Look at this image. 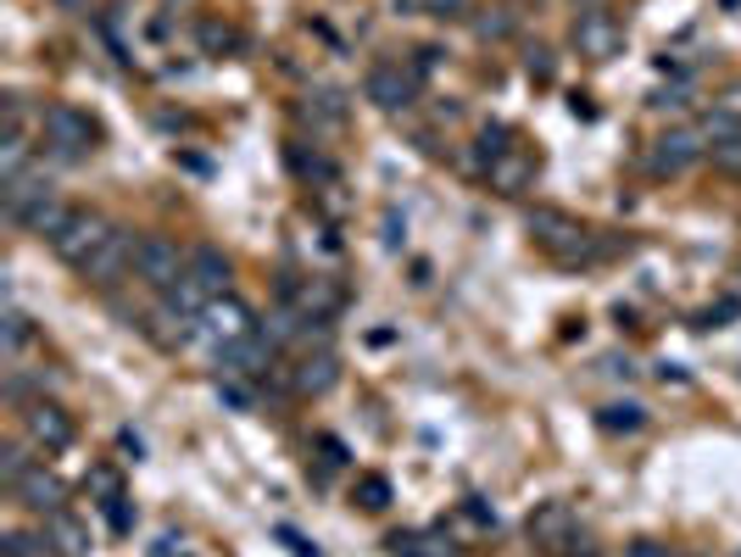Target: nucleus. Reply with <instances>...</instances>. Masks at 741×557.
Here are the masks:
<instances>
[{"label":"nucleus","mask_w":741,"mask_h":557,"mask_svg":"<svg viewBox=\"0 0 741 557\" xmlns=\"http://www.w3.org/2000/svg\"><path fill=\"white\" fill-rule=\"evenodd\" d=\"M134 273H140L151 290H173L178 278L190 273V251H184L178 240H168V235H146L140 251H134Z\"/></svg>","instance_id":"f257e3e1"},{"label":"nucleus","mask_w":741,"mask_h":557,"mask_svg":"<svg viewBox=\"0 0 741 557\" xmlns=\"http://www.w3.org/2000/svg\"><path fill=\"white\" fill-rule=\"evenodd\" d=\"M39 128H45V139H51L62 157H84V151H96V139H101V128L89 123V112H78V107H67V101L45 107Z\"/></svg>","instance_id":"f03ea898"},{"label":"nucleus","mask_w":741,"mask_h":557,"mask_svg":"<svg viewBox=\"0 0 741 557\" xmlns=\"http://www.w3.org/2000/svg\"><path fill=\"white\" fill-rule=\"evenodd\" d=\"M619 45H625V28H619V17L608 7H585L580 12V23H575V51L580 57L608 62V57H619Z\"/></svg>","instance_id":"7ed1b4c3"},{"label":"nucleus","mask_w":741,"mask_h":557,"mask_svg":"<svg viewBox=\"0 0 741 557\" xmlns=\"http://www.w3.org/2000/svg\"><path fill=\"white\" fill-rule=\"evenodd\" d=\"M23 435H28L39 451H67L78 430H73V412H67V407H57V401H28Z\"/></svg>","instance_id":"20e7f679"},{"label":"nucleus","mask_w":741,"mask_h":557,"mask_svg":"<svg viewBox=\"0 0 741 557\" xmlns=\"http://www.w3.org/2000/svg\"><path fill=\"white\" fill-rule=\"evenodd\" d=\"M134 251H140V246H134V235H128V228H112V235H107L96 251H89L84 262H78V273L89 278V285H118V278H123V268L134 262Z\"/></svg>","instance_id":"39448f33"},{"label":"nucleus","mask_w":741,"mask_h":557,"mask_svg":"<svg viewBox=\"0 0 741 557\" xmlns=\"http://www.w3.org/2000/svg\"><path fill=\"white\" fill-rule=\"evenodd\" d=\"M362 89H368V101H374L380 112H396V107L412 101V89H419V73L402 67V62H374V67H368V78H362Z\"/></svg>","instance_id":"423d86ee"},{"label":"nucleus","mask_w":741,"mask_h":557,"mask_svg":"<svg viewBox=\"0 0 741 557\" xmlns=\"http://www.w3.org/2000/svg\"><path fill=\"white\" fill-rule=\"evenodd\" d=\"M107 235H112V223H107L101 212H73V218H67V228L51 240V251H57L62 262H73V268H78V262H84L89 251H96Z\"/></svg>","instance_id":"0eeeda50"},{"label":"nucleus","mask_w":741,"mask_h":557,"mask_svg":"<svg viewBox=\"0 0 741 557\" xmlns=\"http://www.w3.org/2000/svg\"><path fill=\"white\" fill-rule=\"evenodd\" d=\"M703 151H708V134H703V123H686V128H669V134L658 139L653 168H658V173H686L691 162H703Z\"/></svg>","instance_id":"6e6552de"},{"label":"nucleus","mask_w":741,"mask_h":557,"mask_svg":"<svg viewBox=\"0 0 741 557\" xmlns=\"http://www.w3.org/2000/svg\"><path fill=\"white\" fill-rule=\"evenodd\" d=\"M201 323H207V335L218 341V346H229V341H246V335H257V318H251V307L240 301V296H218L207 312H201Z\"/></svg>","instance_id":"1a4fd4ad"},{"label":"nucleus","mask_w":741,"mask_h":557,"mask_svg":"<svg viewBox=\"0 0 741 557\" xmlns=\"http://www.w3.org/2000/svg\"><path fill=\"white\" fill-rule=\"evenodd\" d=\"M12 496L23 502V507H34V513H62V480L57 474H45V469H28L17 485H12Z\"/></svg>","instance_id":"9d476101"},{"label":"nucleus","mask_w":741,"mask_h":557,"mask_svg":"<svg viewBox=\"0 0 741 557\" xmlns=\"http://www.w3.org/2000/svg\"><path fill=\"white\" fill-rule=\"evenodd\" d=\"M45 196H51V184H45V173H34V168H23V173H12L7 178V218L12 223H23Z\"/></svg>","instance_id":"9b49d317"},{"label":"nucleus","mask_w":741,"mask_h":557,"mask_svg":"<svg viewBox=\"0 0 741 557\" xmlns=\"http://www.w3.org/2000/svg\"><path fill=\"white\" fill-rule=\"evenodd\" d=\"M45 541H51L57 557H84L89 552V524L62 507V513H51V524H45Z\"/></svg>","instance_id":"f8f14e48"},{"label":"nucleus","mask_w":741,"mask_h":557,"mask_svg":"<svg viewBox=\"0 0 741 557\" xmlns=\"http://www.w3.org/2000/svg\"><path fill=\"white\" fill-rule=\"evenodd\" d=\"M190 278L218 301V296H229V257L218 251V246H196L190 251Z\"/></svg>","instance_id":"ddd939ff"},{"label":"nucleus","mask_w":741,"mask_h":557,"mask_svg":"<svg viewBox=\"0 0 741 557\" xmlns=\"http://www.w3.org/2000/svg\"><path fill=\"white\" fill-rule=\"evenodd\" d=\"M67 218H73V207H62L57 196H45V201L23 218V228H28V235H39V240H57L62 228H67Z\"/></svg>","instance_id":"4468645a"},{"label":"nucleus","mask_w":741,"mask_h":557,"mask_svg":"<svg viewBox=\"0 0 741 557\" xmlns=\"http://www.w3.org/2000/svg\"><path fill=\"white\" fill-rule=\"evenodd\" d=\"M196 45L207 57H229V51H240V34H235V23H223V17H196Z\"/></svg>","instance_id":"2eb2a0df"},{"label":"nucleus","mask_w":741,"mask_h":557,"mask_svg":"<svg viewBox=\"0 0 741 557\" xmlns=\"http://www.w3.org/2000/svg\"><path fill=\"white\" fill-rule=\"evenodd\" d=\"M335 380H341V368H335L330 351H318V357H307V362L296 368V391H307V396H323Z\"/></svg>","instance_id":"dca6fc26"},{"label":"nucleus","mask_w":741,"mask_h":557,"mask_svg":"<svg viewBox=\"0 0 741 557\" xmlns=\"http://www.w3.org/2000/svg\"><path fill=\"white\" fill-rule=\"evenodd\" d=\"M564 530H569V507H564V502L541 507V513L530 519V535H535L541 546H558V541H564Z\"/></svg>","instance_id":"f3484780"},{"label":"nucleus","mask_w":741,"mask_h":557,"mask_svg":"<svg viewBox=\"0 0 741 557\" xmlns=\"http://www.w3.org/2000/svg\"><path fill=\"white\" fill-rule=\"evenodd\" d=\"M307 117L318 128H341L346 123V96H335V89H318V96H307Z\"/></svg>","instance_id":"a211bd4d"},{"label":"nucleus","mask_w":741,"mask_h":557,"mask_svg":"<svg viewBox=\"0 0 741 557\" xmlns=\"http://www.w3.org/2000/svg\"><path fill=\"white\" fill-rule=\"evenodd\" d=\"M530 173H535V157H496L491 162V184H496V190H519Z\"/></svg>","instance_id":"6ab92c4d"},{"label":"nucleus","mask_w":741,"mask_h":557,"mask_svg":"<svg viewBox=\"0 0 741 557\" xmlns=\"http://www.w3.org/2000/svg\"><path fill=\"white\" fill-rule=\"evenodd\" d=\"M646 424V412L635 407V401H614V407H602V430H625V435H635Z\"/></svg>","instance_id":"aec40b11"},{"label":"nucleus","mask_w":741,"mask_h":557,"mask_svg":"<svg viewBox=\"0 0 741 557\" xmlns=\"http://www.w3.org/2000/svg\"><path fill=\"white\" fill-rule=\"evenodd\" d=\"M34 341V323L23 318V307H7V357H17Z\"/></svg>","instance_id":"412c9836"},{"label":"nucleus","mask_w":741,"mask_h":557,"mask_svg":"<svg viewBox=\"0 0 741 557\" xmlns=\"http://www.w3.org/2000/svg\"><path fill=\"white\" fill-rule=\"evenodd\" d=\"M28 469H34V457H28L23 446H7V451H0V480H7V485H17Z\"/></svg>","instance_id":"4be33fe9"},{"label":"nucleus","mask_w":741,"mask_h":557,"mask_svg":"<svg viewBox=\"0 0 741 557\" xmlns=\"http://www.w3.org/2000/svg\"><path fill=\"white\" fill-rule=\"evenodd\" d=\"M480 157H485V162L507 157V128H502V123H485V128H480Z\"/></svg>","instance_id":"5701e85b"},{"label":"nucleus","mask_w":741,"mask_h":557,"mask_svg":"<svg viewBox=\"0 0 741 557\" xmlns=\"http://www.w3.org/2000/svg\"><path fill=\"white\" fill-rule=\"evenodd\" d=\"M357 496H362V507H374V513H380V507L391 502V485H385L380 474H368V480L357 485Z\"/></svg>","instance_id":"b1692460"},{"label":"nucleus","mask_w":741,"mask_h":557,"mask_svg":"<svg viewBox=\"0 0 741 557\" xmlns=\"http://www.w3.org/2000/svg\"><path fill=\"white\" fill-rule=\"evenodd\" d=\"M291 162H296V168H301L307 178H323V184H330V178H335V168H330V162H323V157H307V151H291Z\"/></svg>","instance_id":"393cba45"},{"label":"nucleus","mask_w":741,"mask_h":557,"mask_svg":"<svg viewBox=\"0 0 741 557\" xmlns=\"http://www.w3.org/2000/svg\"><path fill=\"white\" fill-rule=\"evenodd\" d=\"M107 519H112V530H118V535H128V530H134V513H128V502H123V496H107Z\"/></svg>","instance_id":"a878e982"},{"label":"nucleus","mask_w":741,"mask_h":557,"mask_svg":"<svg viewBox=\"0 0 741 557\" xmlns=\"http://www.w3.org/2000/svg\"><path fill=\"white\" fill-rule=\"evenodd\" d=\"M51 541H28V535H7V557H39Z\"/></svg>","instance_id":"bb28decb"},{"label":"nucleus","mask_w":741,"mask_h":557,"mask_svg":"<svg viewBox=\"0 0 741 557\" xmlns=\"http://www.w3.org/2000/svg\"><path fill=\"white\" fill-rule=\"evenodd\" d=\"M714 162H719V168H730V173L741 168V134H736V139H725V146H714Z\"/></svg>","instance_id":"cd10ccee"},{"label":"nucleus","mask_w":741,"mask_h":557,"mask_svg":"<svg viewBox=\"0 0 741 557\" xmlns=\"http://www.w3.org/2000/svg\"><path fill=\"white\" fill-rule=\"evenodd\" d=\"M280 541H285V546H291V552H296V557H318V546H312V541H307V535H296V530H291V524H280Z\"/></svg>","instance_id":"c85d7f7f"},{"label":"nucleus","mask_w":741,"mask_h":557,"mask_svg":"<svg viewBox=\"0 0 741 557\" xmlns=\"http://www.w3.org/2000/svg\"><path fill=\"white\" fill-rule=\"evenodd\" d=\"M424 7H430L435 17H462V12H469V0H424Z\"/></svg>","instance_id":"c756f323"},{"label":"nucleus","mask_w":741,"mask_h":557,"mask_svg":"<svg viewBox=\"0 0 741 557\" xmlns=\"http://www.w3.org/2000/svg\"><path fill=\"white\" fill-rule=\"evenodd\" d=\"M630 557H675V552H669V546H658V541H635V546H630Z\"/></svg>","instance_id":"7c9ffc66"},{"label":"nucleus","mask_w":741,"mask_h":557,"mask_svg":"<svg viewBox=\"0 0 741 557\" xmlns=\"http://www.w3.org/2000/svg\"><path fill=\"white\" fill-rule=\"evenodd\" d=\"M530 73H535V78H552V62H546V51H530Z\"/></svg>","instance_id":"2f4dec72"},{"label":"nucleus","mask_w":741,"mask_h":557,"mask_svg":"<svg viewBox=\"0 0 741 557\" xmlns=\"http://www.w3.org/2000/svg\"><path fill=\"white\" fill-rule=\"evenodd\" d=\"M480 34H485V39H496V34H507V17H485V23H480Z\"/></svg>","instance_id":"473e14b6"},{"label":"nucleus","mask_w":741,"mask_h":557,"mask_svg":"<svg viewBox=\"0 0 741 557\" xmlns=\"http://www.w3.org/2000/svg\"><path fill=\"white\" fill-rule=\"evenodd\" d=\"M62 7H67V12H78V7H84V0H62Z\"/></svg>","instance_id":"72a5a7b5"},{"label":"nucleus","mask_w":741,"mask_h":557,"mask_svg":"<svg viewBox=\"0 0 741 557\" xmlns=\"http://www.w3.org/2000/svg\"><path fill=\"white\" fill-rule=\"evenodd\" d=\"M585 7H602V0H585Z\"/></svg>","instance_id":"f704fd0d"}]
</instances>
